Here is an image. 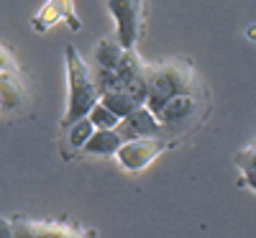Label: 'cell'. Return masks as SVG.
<instances>
[{"mask_svg": "<svg viewBox=\"0 0 256 238\" xmlns=\"http://www.w3.org/2000/svg\"><path fill=\"white\" fill-rule=\"evenodd\" d=\"M205 90L208 88L200 80L195 64H192L187 56H174V59H166V62L156 64V67H148L144 105L154 116L159 108L164 102H169L172 98L195 95V92H205Z\"/></svg>", "mask_w": 256, "mask_h": 238, "instance_id": "cell-1", "label": "cell"}, {"mask_svg": "<svg viewBox=\"0 0 256 238\" xmlns=\"http://www.w3.org/2000/svg\"><path fill=\"white\" fill-rule=\"evenodd\" d=\"M64 67H67V108L59 120L62 131L77 123L80 118H88L90 108L100 100L95 72L72 44H67V49H64Z\"/></svg>", "mask_w": 256, "mask_h": 238, "instance_id": "cell-2", "label": "cell"}, {"mask_svg": "<svg viewBox=\"0 0 256 238\" xmlns=\"http://www.w3.org/2000/svg\"><path fill=\"white\" fill-rule=\"evenodd\" d=\"M148 67L152 64H146L136 49H126L116 70H95V82H98L100 95L118 90V92H126L128 98H134L138 105H144Z\"/></svg>", "mask_w": 256, "mask_h": 238, "instance_id": "cell-3", "label": "cell"}, {"mask_svg": "<svg viewBox=\"0 0 256 238\" xmlns=\"http://www.w3.org/2000/svg\"><path fill=\"white\" fill-rule=\"evenodd\" d=\"M105 8L116 24V41L123 49H136L144 31L146 0H105Z\"/></svg>", "mask_w": 256, "mask_h": 238, "instance_id": "cell-4", "label": "cell"}, {"mask_svg": "<svg viewBox=\"0 0 256 238\" xmlns=\"http://www.w3.org/2000/svg\"><path fill=\"white\" fill-rule=\"evenodd\" d=\"M16 238H98V230L72 220H36L28 215L10 218Z\"/></svg>", "mask_w": 256, "mask_h": 238, "instance_id": "cell-5", "label": "cell"}, {"mask_svg": "<svg viewBox=\"0 0 256 238\" xmlns=\"http://www.w3.org/2000/svg\"><path fill=\"white\" fill-rule=\"evenodd\" d=\"M177 144L169 138H134V141H123L116 151V159L120 164L123 172H131V174H138L144 172L154 159H159L164 151L174 148Z\"/></svg>", "mask_w": 256, "mask_h": 238, "instance_id": "cell-6", "label": "cell"}, {"mask_svg": "<svg viewBox=\"0 0 256 238\" xmlns=\"http://www.w3.org/2000/svg\"><path fill=\"white\" fill-rule=\"evenodd\" d=\"M59 20L70 26V31H82V20L74 10V0H44L41 10L31 18V31L34 34H49Z\"/></svg>", "mask_w": 256, "mask_h": 238, "instance_id": "cell-7", "label": "cell"}, {"mask_svg": "<svg viewBox=\"0 0 256 238\" xmlns=\"http://www.w3.org/2000/svg\"><path fill=\"white\" fill-rule=\"evenodd\" d=\"M31 102V90L18 70L0 72V113L3 116H20Z\"/></svg>", "mask_w": 256, "mask_h": 238, "instance_id": "cell-8", "label": "cell"}, {"mask_svg": "<svg viewBox=\"0 0 256 238\" xmlns=\"http://www.w3.org/2000/svg\"><path fill=\"white\" fill-rule=\"evenodd\" d=\"M116 131L123 141H134V138H169L166 131L162 128V123L152 116L146 105H138L134 113H128L126 118L118 120ZM172 141V138H169Z\"/></svg>", "mask_w": 256, "mask_h": 238, "instance_id": "cell-9", "label": "cell"}, {"mask_svg": "<svg viewBox=\"0 0 256 238\" xmlns=\"http://www.w3.org/2000/svg\"><path fill=\"white\" fill-rule=\"evenodd\" d=\"M233 164L238 169V187L256 194V136L233 154Z\"/></svg>", "mask_w": 256, "mask_h": 238, "instance_id": "cell-10", "label": "cell"}, {"mask_svg": "<svg viewBox=\"0 0 256 238\" xmlns=\"http://www.w3.org/2000/svg\"><path fill=\"white\" fill-rule=\"evenodd\" d=\"M92 123L88 118H80L77 123H72L70 128H64V138H62V159L64 162H72L74 156H80L82 146L88 144V138L92 136Z\"/></svg>", "mask_w": 256, "mask_h": 238, "instance_id": "cell-11", "label": "cell"}, {"mask_svg": "<svg viewBox=\"0 0 256 238\" xmlns=\"http://www.w3.org/2000/svg\"><path fill=\"white\" fill-rule=\"evenodd\" d=\"M123 144V138L118 136L116 128H110V131H92V136L88 138V144L82 146L80 154H88V156H113L118 146Z\"/></svg>", "mask_w": 256, "mask_h": 238, "instance_id": "cell-12", "label": "cell"}, {"mask_svg": "<svg viewBox=\"0 0 256 238\" xmlns=\"http://www.w3.org/2000/svg\"><path fill=\"white\" fill-rule=\"evenodd\" d=\"M123 46L118 44L116 38H102L100 44L95 46V62H98V70H116L118 62L123 56Z\"/></svg>", "mask_w": 256, "mask_h": 238, "instance_id": "cell-13", "label": "cell"}, {"mask_svg": "<svg viewBox=\"0 0 256 238\" xmlns=\"http://www.w3.org/2000/svg\"><path fill=\"white\" fill-rule=\"evenodd\" d=\"M100 102L108 108V110L113 113V116H118V118H126L128 113H134L136 108H138V102L134 100V98H128L126 92H102L100 95Z\"/></svg>", "mask_w": 256, "mask_h": 238, "instance_id": "cell-14", "label": "cell"}, {"mask_svg": "<svg viewBox=\"0 0 256 238\" xmlns=\"http://www.w3.org/2000/svg\"><path fill=\"white\" fill-rule=\"evenodd\" d=\"M88 120L92 123V128H98V131H110V128H116L118 126V116H113L108 108H105L100 100L90 108V113H88Z\"/></svg>", "mask_w": 256, "mask_h": 238, "instance_id": "cell-15", "label": "cell"}, {"mask_svg": "<svg viewBox=\"0 0 256 238\" xmlns=\"http://www.w3.org/2000/svg\"><path fill=\"white\" fill-rule=\"evenodd\" d=\"M6 70H18V62L3 44H0V72H6Z\"/></svg>", "mask_w": 256, "mask_h": 238, "instance_id": "cell-16", "label": "cell"}, {"mask_svg": "<svg viewBox=\"0 0 256 238\" xmlns=\"http://www.w3.org/2000/svg\"><path fill=\"white\" fill-rule=\"evenodd\" d=\"M0 238H16L10 218H3V215H0Z\"/></svg>", "mask_w": 256, "mask_h": 238, "instance_id": "cell-17", "label": "cell"}, {"mask_svg": "<svg viewBox=\"0 0 256 238\" xmlns=\"http://www.w3.org/2000/svg\"><path fill=\"white\" fill-rule=\"evenodd\" d=\"M246 38H248V41H256V24L246 28Z\"/></svg>", "mask_w": 256, "mask_h": 238, "instance_id": "cell-18", "label": "cell"}]
</instances>
